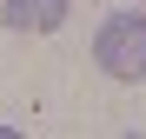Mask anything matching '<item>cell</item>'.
<instances>
[{
    "label": "cell",
    "mask_w": 146,
    "mask_h": 139,
    "mask_svg": "<svg viewBox=\"0 0 146 139\" xmlns=\"http://www.w3.org/2000/svg\"><path fill=\"white\" fill-rule=\"evenodd\" d=\"M93 66L113 80H146V7H119L93 33Z\"/></svg>",
    "instance_id": "6da1fadb"
},
{
    "label": "cell",
    "mask_w": 146,
    "mask_h": 139,
    "mask_svg": "<svg viewBox=\"0 0 146 139\" xmlns=\"http://www.w3.org/2000/svg\"><path fill=\"white\" fill-rule=\"evenodd\" d=\"M73 13V0H7V33H60Z\"/></svg>",
    "instance_id": "7a4b0ae2"
}]
</instances>
